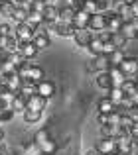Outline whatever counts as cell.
Returning a JSON list of instances; mask_svg holds the SVG:
<instances>
[{
    "mask_svg": "<svg viewBox=\"0 0 138 155\" xmlns=\"http://www.w3.org/2000/svg\"><path fill=\"white\" fill-rule=\"evenodd\" d=\"M14 35L20 43H26V41H34V35H36V30L32 26H28L26 22L22 24H14Z\"/></svg>",
    "mask_w": 138,
    "mask_h": 155,
    "instance_id": "6da1fadb",
    "label": "cell"
},
{
    "mask_svg": "<svg viewBox=\"0 0 138 155\" xmlns=\"http://www.w3.org/2000/svg\"><path fill=\"white\" fill-rule=\"evenodd\" d=\"M109 69H111V63H109V55H105V53L93 57L91 63L87 65V71L89 73H107Z\"/></svg>",
    "mask_w": 138,
    "mask_h": 155,
    "instance_id": "7a4b0ae2",
    "label": "cell"
},
{
    "mask_svg": "<svg viewBox=\"0 0 138 155\" xmlns=\"http://www.w3.org/2000/svg\"><path fill=\"white\" fill-rule=\"evenodd\" d=\"M105 18H107V30L111 31V34H119V31L122 30L124 20L120 18L115 10H107L105 12Z\"/></svg>",
    "mask_w": 138,
    "mask_h": 155,
    "instance_id": "3957f363",
    "label": "cell"
},
{
    "mask_svg": "<svg viewBox=\"0 0 138 155\" xmlns=\"http://www.w3.org/2000/svg\"><path fill=\"white\" fill-rule=\"evenodd\" d=\"M95 147L101 155H115L119 151V147H116V137H101Z\"/></svg>",
    "mask_w": 138,
    "mask_h": 155,
    "instance_id": "277c9868",
    "label": "cell"
},
{
    "mask_svg": "<svg viewBox=\"0 0 138 155\" xmlns=\"http://www.w3.org/2000/svg\"><path fill=\"white\" fill-rule=\"evenodd\" d=\"M112 10H115L116 14H119L120 18L124 20V22H130V20H134L132 6H130V2H126V0H115V6H112Z\"/></svg>",
    "mask_w": 138,
    "mask_h": 155,
    "instance_id": "5b68a950",
    "label": "cell"
},
{
    "mask_svg": "<svg viewBox=\"0 0 138 155\" xmlns=\"http://www.w3.org/2000/svg\"><path fill=\"white\" fill-rule=\"evenodd\" d=\"M120 71L126 75V79L136 81V77H138V59L136 57H126V59L120 63Z\"/></svg>",
    "mask_w": 138,
    "mask_h": 155,
    "instance_id": "8992f818",
    "label": "cell"
},
{
    "mask_svg": "<svg viewBox=\"0 0 138 155\" xmlns=\"http://www.w3.org/2000/svg\"><path fill=\"white\" fill-rule=\"evenodd\" d=\"M53 31L59 35V38H73L75 31H77V28L73 26V22H61V20H57Z\"/></svg>",
    "mask_w": 138,
    "mask_h": 155,
    "instance_id": "52a82bcc",
    "label": "cell"
},
{
    "mask_svg": "<svg viewBox=\"0 0 138 155\" xmlns=\"http://www.w3.org/2000/svg\"><path fill=\"white\" fill-rule=\"evenodd\" d=\"M36 92H38V94H42L43 98L50 100L51 96L55 94V83H53V81H50V79L40 81V83H38V91H36Z\"/></svg>",
    "mask_w": 138,
    "mask_h": 155,
    "instance_id": "ba28073f",
    "label": "cell"
},
{
    "mask_svg": "<svg viewBox=\"0 0 138 155\" xmlns=\"http://www.w3.org/2000/svg\"><path fill=\"white\" fill-rule=\"evenodd\" d=\"M18 53H20V55H22L26 61H32V59H34V57L40 53V49L34 45V41H26V43H20Z\"/></svg>",
    "mask_w": 138,
    "mask_h": 155,
    "instance_id": "9c48e42d",
    "label": "cell"
},
{
    "mask_svg": "<svg viewBox=\"0 0 138 155\" xmlns=\"http://www.w3.org/2000/svg\"><path fill=\"white\" fill-rule=\"evenodd\" d=\"M47 102H50V100L43 98L42 94H38V92L32 94V96H28V108H30V110H40V112H43L46 106H47Z\"/></svg>",
    "mask_w": 138,
    "mask_h": 155,
    "instance_id": "30bf717a",
    "label": "cell"
},
{
    "mask_svg": "<svg viewBox=\"0 0 138 155\" xmlns=\"http://www.w3.org/2000/svg\"><path fill=\"white\" fill-rule=\"evenodd\" d=\"M91 39H93V31L91 30H77L75 35H73V41H75L77 47H87Z\"/></svg>",
    "mask_w": 138,
    "mask_h": 155,
    "instance_id": "8fae6325",
    "label": "cell"
},
{
    "mask_svg": "<svg viewBox=\"0 0 138 155\" xmlns=\"http://www.w3.org/2000/svg\"><path fill=\"white\" fill-rule=\"evenodd\" d=\"M103 45H105V41L95 34V31H93V39L89 41V45L85 47V49L91 53V57H97V55H101V53H103Z\"/></svg>",
    "mask_w": 138,
    "mask_h": 155,
    "instance_id": "7c38bea8",
    "label": "cell"
},
{
    "mask_svg": "<svg viewBox=\"0 0 138 155\" xmlns=\"http://www.w3.org/2000/svg\"><path fill=\"white\" fill-rule=\"evenodd\" d=\"M89 22H91V14H87L85 10L75 12V18H73V26L77 30H89Z\"/></svg>",
    "mask_w": 138,
    "mask_h": 155,
    "instance_id": "4fadbf2b",
    "label": "cell"
},
{
    "mask_svg": "<svg viewBox=\"0 0 138 155\" xmlns=\"http://www.w3.org/2000/svg\"><path fill=\"white\" fill-rule=\"evenodd\" d=\"M89 30H91V31L107 30V18H105V14H93L91 22H89Z\"/></svg>",
    "mask_w": 138,
    "mask_h": 155,
    "instance_id": "5bb4252c",
    "label": "cell"
},
{
    "mask_svg": "<svg viewBox=\"0 0 138 155\" xmlns=\"http://www.w3.org/2000/svg\"><path fill=\"white\" fill-rule=\"evenodd\" d=\"M59 20V6H55V4H47L46 10H43V22L47 24H55Z\"/></svg>",
    "mask_w": 138,
    "mask_h": 155,
    "instance_id": "9a60e30c",
    "label": "cell"
},
{
    "mask_svg": "<svg viewBox=\"0 0 138 155\" xmlns=\"http://www.w3.org/2000/svg\"><path fill=\"white\" fill-rule=\"evenodd\" d=\"M10 108L14 110V112H22L24 114L28 110V98L24 94H20V92L14 94V98H12V102H10Z\"/></svg>",
    "mask_w": 138,
    "mask_h": 155,
    "instance_id": "2e32d148",
    "label": "cell"
},
{
    "mask_svg": "<svg viewBox=\"0 0 138 155\" xmlns=\"http://www.w3.org/2000/svg\"><path fill=\"white\" fill-rule=\"evenodd\" d=\"M109 75H111L112 87H122L124 81H126V75L120 71V67H111V69H109Z\"/></svg>",
    "mask_w": 138,
    "mask_h": 155,
    "instance_id": "e0dca14e",
    "label": "cell"
},
{
    "mask_svg": "<svg viewBox=\"0 0 138 155\" xmlns=\"http://www.w3.org/2000/svg\"><path fill=\"white\" fill-rule=\"evenodd\" d=\"M97 108H99L101 114H112V112H116V104L112 102L109 96H103V98L97 102Z\"/></svg>",
    "mask_w": 138,
    "mask_h": 155,
    "instance_id": "ac0fdd59",
    "label": "cell"
},
{
    "mask_svg": "<svg viewBox=\"0 0 138 155\" xmlns=\"http://www.w3.org/2000/svg\"><path fill=\"white\" fill-rule=\"evenodd\" d=\"M22 83H24V79L18 75V73H16V75H12L10 79H8V84H6L8 92H10V94H18L20 88H22Z\"/></svg>",
    "mask_w": 138,
    "mask_h": 155,
    "instance_id": "d6986e66",
    "label": "cell"
},
{
    "mask_svg": "<svg viewBox=\"0 0 138 155\" xmlns=\"http://www.w3.org/2000/svg\"><path fill=\"white\" fill-rule=\"evenodd\" d=\"M120 34L124 35V38L128 39V41H132V39H138V28L134 26V22H124L122 30H120Z\"/></svg>",
    "mask_w": 138,
    "mask_h": 155,
    "instance_id": "ffe728a7",
    "label": "cell"
},
{
    "mask_svg": "<svg viewBox=\"0 0 138 155\" xmlns=\"http://www.w3.org/2000/svg\"><path fill=\"white\" fill-rule=\"evenodd\" d=\"M26 24L32 26L34 30H38V28L43 24V14L42 12H36V10H30L28 12V18H26Z\"/></svg>",
    "mask_w": 138,
    "mask_h": 155,
    "instance_id": "44dd1931",
    "label": "cell"
},
{
    "mask_svg": "<svg viewBox=\"0 0 138 155\" xmlns=\"http://www.w3.org/2000/svg\"><path fill=\"white\" fill-rule=\"evenodd\" d=\"M124 128H120V126L116 124H107V126H101V134H103V137H119L120 134H122Z\"/></svg>",
    "mask_w": 138,
    "mask_h": 155,
    "instance_id": "7402d4cb",
    "label": "cell"
},
{
    "mask_svg": "<svg viewBox=\"0 0 138 155\" xmlns=\"http://www.w3.org/2000/svg\"><path fill=\"white\" fill-rule=\"evenodd\" d=\"M95 83H97V87L103 88V91H111V88H112V83H111V75H109V71H107V73H97Z\"/></svg>",
    "mask_w": 138,
    "mask_h": 155,
    "instance_id": "603a6c76",
    "label": "cell"
},
{
    "mask_svg": "<svg viewBox=\"0 0 138 155\" xmlns=\"http://www.w3.org/2000/svg\"><path fill=\"white\" fill-rule=\"evenodd\" d=\"M36 91H38V83H36V81H32V79H24L22 88H20V94H24L28 98V96L36 94Z\"/></svg>",
    "mask_w": 138,
    "mask_h": 155,
    "instance_id": "cb8c5ba5",
    "label": "cell"
},
{
    "mask_svg": "<svg viewBox=\"0 0 138 155\" xmlns=\"http://www.w3.org/2000/svg\"><path fill=\"white\" fill-rule=\"evenodd\" d=\"M75 18V10L69 4H59V20L61 22H73Z\"/></svg>",
    "mask_w": 138,
    "mask_h": 155,
    "instance_id": "d4e9b609",
    "label": "cell"
},
{
    "mask_svg": "<svg viewBox=\"0 0 138 155\" xmlns=\"http://www.w3.org/2000/svg\"><path fill=\"white\" fill-rule=\"evenodd\" d=\"M16 10V4L12 0H0V16H6V18H12Z\"/></svg>",
    "mask_w": 138,
    "mask_h": 155,
    "instance_id": "484cf974",
    "label": "cell"
},
{
    "mask_svg": "<svg viewBox=\"0 0 138 155\" xmlns=\"http://www.w3.org/2000/svg\"><path fill=\"white\" fill-rule=\"evenodd\" d=\"M42 114L43 112H40V110H30L28 108L22 116H24V122H26V124H38V122L42 120Z\"/></svg>",
    "mask_w": 138,
    "mask_h": 155,
    "instance_id": "4316f807",
    "label": "cell"
},
{
    "mask_svg": "<svg viewBox=\"0 0 138 155\" xmlns=\"http://www.w3.org/2000/svg\"><path fill=\"white\" fill-rule=\"evenodd\" d=\"M50 43H51V39H50V35H47V34H36L34 35V45L38 47L40 51L46 49V47H50Z\"/></svg>",
    "mask_w": 138,
    "mask_h": 155,
    "instance_id": "83f0119b",
    "label": "cell"
},
{
    "mask_svg": "<svg viewBox=\"0 0 138 155\" xmlns=\"http://www.w3.org/2000/svg\"><path fill=\"white\" fill-rule=\"evenodd\" d=\"M126 59V55H124V49H116L112 51L111 55H109V63H111V67H120V63Z\"/></svg>",
    "mask_w": 138,
    "mask_h": 155,
    "instance_id": "f1b7e54d",
    "label": "cell"
},
{
    "mask_svg": "<svg viewBox=\"0 0 138 155\" xmlns=\"http://www.w3.org/2000/svg\"><path fill=\"white\" fill-rule=\"evenodd\" d=\"M107 92H109V98H111L116 106L122 102V98L126 96V94H124V91H122V87H112L111 91H107Z\"/></svg>",
    "mask_w": 138,
    "mask_h": 155,
    "instance_id": "f546056e",
    "label": "cell"
},
{
    "mask_svg": "<svg viewBox=\"0 0 138 155\" xmlns=\"http://www.w3.org/2000/svg\"><path fill=\"white\" fill-rule=\"evenodd\" d=\"M40 151H42V155H55V151H57V143L50 137L46 143L40 145Z\"/></svg>",
    "mask_w": 138,
    "mask_h": 155,
    "instance_id": "4dcf8cb0",
    "label": "cell"
},
{
    "mask_svg": "<svg viewBox=\"0 0 138 155\" xmlns=\"http://www.w3.org/2000/svg\"><path fill=\"white\" fill-rule=\"evenodd\" d=\"M111 41L115 43V47H116V49H126L128 39H126V38H124V35L119 31V34H112V35H111Z\"/></svg>",
    "mask_w": 138,
    "mask_h": 155,
    "instance_id": "1f68e13d",
    "label": "cell"
},
{
    "mask_svg": "<svg viewBox=\"0 0 138 155\" xmlns=\"http://www.w3.org/2000/svg\"><path fill=\"white\" fill-rule=\"evenodd\" d=\"M47 140H50V132H47V130L46 128H42V130H38V132H36L34 134V143L36 145H38V147H40V145H42V143H46V141Z\"/></svg>",
    "mask_w": 138,
    "mask_h": 155,
    "instance_id": "d6a6232c",
    "label": "cell"
},
{
    "mask_svg": "<svg viewBox=\"0 0 138 155\" xmlns=\"http://www.w3.org/2000/svg\"><path fill=\"white\" fill-rule=\"evenodd\" d=\"M30 79L36 81V83H40V81L46 79V73H43V69L40 67V65L34 63V67H32V71H30Z\"/></svg>",
    "mask_w": 138,
    "mask_h": 155,
    "instance_id": "836d02e7",
    "label": "cell"
},
{
    "mask_svg": "<svg viewBox=\"0 0 138 155\" xmlns=\"http://www.w3.org/2000/svg\"><path fill=\"white\" fill-rule=\"evenodd\" d=\"M32 67H34V63H32V61H24L22 65H18V75L22 77V79H30Z\"/></svg>",
    "mask_w": 138,
    "mask_h": 155,
    "instance_id": "e575fe53",
    "label": "cell"
},
{
    "mask_svg": "<svg viewBox=\"0 0 138 155\" xmlns=\"http://www.w3.org/2000/svg\"><path fill=\"white\" fill-rule=\"evenodd\" d=\"M28 12H30V10H26V8H16V10H14V16H12V20H14L16 24H22V22H26V18H28Z\"/></svg>",
    "mask_w": 138,
    "mask_h": 155,
    "instance_id": "d590c367",
    "label": "cell"
},
{
    "mask_svg": "<svg viewBox=\"0 0 138 155\" xmlns=\"http://www.w3.org/2000/svg\"><path fill=\"white\" fill-rule=\"evenodd\" d=\"M14 116H16V112H14L12 108H6L4 112H0V126H2L4 122H10Z\"/></svg>",
    "mask_w": 138,
    "mask_h": 155,
    "instance_id": "8d00e7d4",
    "label": "cell"
},
{
    "mask_svg": "<svg viewBox=\"0 0 138 155\" xmlns=\"http://www.w3.org/2000/svg\"><path fill=\"white\" fill-rule=\"evenodd\" d=\"M132 124H134V120H132L130 116H128V114H122V116H120V128H124V130H130L132 128Z\"/></svg>",
    "mask_w": 138,
    "mask_h": 155,
    "instance_id": "74e56055",
    "label": "cell"
},
{
    "mask_svg": "<svg viewBox=\"0 0 138 155\" xmlns=\"http://www.w3.org/2000/svg\"><path fill=\"white\" fill-rule=\"evenodd\" d=\"M0 35H14V26L8 22L0 24Z\"/></svg>",
    "mask_w": 138,
    "mask_h": 155,
    "instance_id": "f35d334b",
    "label": "cell"
},
{
    "mask_svg": "<svg viewBox=\"0 0 138 155\" xmlns=\"http://www.w3.org/2000/svg\"><path fill=\"white\" fill-rule=\"evenodd\" d=\"M85 12H87V14H97V0H87V2H85V8H83Z\"/></svg>",
    "mask_w": 138,
    "mask_h": 155,
    "instance_id": "ab89813d",
    "label": "cell"
},
{
    "mask_svg": "<svg viewBox=\"0 0 138 155\" xmlns=\"http://www.w3.org/2000/svg\"><path fill=\"white\" fill-rule=\"evenodd\" d=\"M109 4H111L109 0H97V14H105L107 10H111Z\"/></svg>",
    "mask_w": 138,
    "mask_h": 155,
    "instance_id": "60d3db41",
    "label": "cell"
},
{
    "mask_svg": "<svg viewBox=\"0 0 138 155\" xmlns=\"http://www.w3.org/2000/svg\"><path fill=\"white\" fill-rule=\"evenodd\" d=\"M85 2H87V0H69V6H71L75 12H81L85 8Z\"/></svg>",
    "mask_w": 138,
    "mask_h": 155,
    "instance_id": "b9f144b4",
    "label": "cell"
},
{
    "mask_svg": "<svg viewBox=\"0 0 138 155\" xmlns=\"http://www.w3.org/2000/svg\"><path fill=\"white\" fill-rule=\"evenodd\" d=\"M112 51H116V47H115V43L109 39V41H105V45H103V53L105 55H111Z\"/></svg>",
    "mask_w": 138,
    "mask_h": 155,
    "instance_id": "7bdbcfd3",
    "label": "cell"
},
{
    "mask_svg": "<svg viewBox=\"0 0 138 155\" xmlns=\"http://www.w3.org/2000/svg\"><path fill=\"white\" fill-rule=\"evenodd\" d=\"M97 120H99L101 126H107V124H111V114H101L99 112V118H97Z\"/></svg>",
    "mask_w": 138,
    "mask_h": 155,
    "instance_id": "ee69618b",
    "label": "cell"
},
{
    "mask_svg": "<svg viewBox=\"0 0 138 155\" xmlns=\"http://www.w3.org/2000/svg\"><path fill=\"white\" fill-rule=\"evenodd\" d=\"M126 114H128V116H130V118H132L134 122H138V106H132V108L128 110Z\"/></svg>",
    "mask_w": 138,
    "mask_h": 155,
    "instance_id": "f6af8a7d",
    "label": "cell"
},
{
    "mask_svg": "<svg viewBox=\"0 0 138 155\" xmlns=\"http://www.w3.org/2000/svg\"><path fill=\"white\" fill-rule=\"evenodd\" d=\"M126 96L132 100V104H134V106H138V88H134V91H132L130 94H126Z\"/></svg>",
    "mask_w": 138,
    "mask_h": 155,
    "instance_id": "bcb514c9",
    "label": "cell"
},
{
    "mask_svg": "<svg viewBox=\"0 0 138 155\" xmlns=\"http://www.w3.org/2000/svg\"><path fill=\"white\" fill-rule=\"evenodd\" d=\"M130 6H132V12H134V18H138V0L130 2Z\"/></svg>",
    "mask_w": 138,
    "mask_h": 155,
    "instance_id": "7dc6e473",
    "label": "cell"
},
{
    "mask_svg": "<svg viewBox=\"0 0 138 155\" xmlns=\"http://www.w3.org/2000/svg\"><path fill=\"white\" fill-rule=\"evenodd\" d=\"M87 155H101V153L97 151V147H93V149H89V151H87Z\"/></svg>",
    "mask_w": 138,
    "mask_h": 155,
    "instance_id": "c3c4849f",
    "label": "cell"
},
{
    "mask_svg": "<svg viewBox=\"0 0 138 155\" xmlns=\"http://www.w3.org/2000/svg\"><path fill=\"white\" fill-rule=\"evenodd\" d=\"M34 2H42V4H50V0H34Z\"/></svg>",
    "mask_w": 138,
    "mask_h": 155,
    "instance_id": "681fc988",
    "label": "cell"
},
{
    "mask_svg": "<svg viewBox=\"0 0 138 155\" xmlns=\"http://www.w3.org/2000/svg\"><path fill=\"white\" fill-rule=\"evenodd\" d=\"M59 2H61V4H69V0H59Z\"/></svg>",
    "mask_w": 138,
    "mask_h": 155,
    "instance_id": "f907efd6",
    "label": "cell"
},
{
    "mask_svg": "<svg viewBox=\"0 0 138 155\" xmlns=\"http://www.w3.org/2000/svg\"><path fill=\"white\" fill-rule=\"evenodd\" d=\"M134 84H136V88H138V77H136V81H134Z\"/></svg>",
    "mask_w": 138,
    "mask_h": 155,
    "instance_id": "816d5d0a",
    "label": "cell"
},
{
    "mask_svg": "<svg viewBox=\"0 0 138 155\" xmlns=\"http://www.w3.org/2000/svg\"><path fill=\"white\" fill-rule=\"evenodd\" d=\"M0 71H2V59H0Z\"/></svg>",
    "mask_w": 138,
    "mask_h": 155,
    "instance_id": "f5cc1de1",
    "label": "cell"
},
{
    "mask_svg": "<svg viewBox=\"0 0 138 155\" xmlns=\"http://www.w3.org/2000/svg\"><path fill=\"white\" fill-rule=\"evenodd\" d=\"M126 2H134V0H126Z\"/></svg>",
    "mask_w": 138,
    "mask_h": 155,
    "instance_id": "db71d44e",
    "label": "cell"
},
{
    "mask_svg": "<svg viewBox=\"0 0 138 155\" xmlns=\"http://www.w3.org/2000/svg\"><path fill=\"white\" fill-rule=\"evenodd\" d=\"M0 155H4V153H2V151H0Z\"/></svg>",
    "mask_w": 138,
    "mask_h": 155,
    "instance_id": "11a10c76",
    "label": "cell"
},
{
    "mask_svg": "<svg viewBox=\"0 0 138 155\" xmlns=\"http://www.w3.org/2000/svg\"><path fill=\"white\" fill-rule=\"evenodd\" d=\"M0 24H2V20H0Z\"/></svg>",
    "mask_w": 138,
    "mask_h": 155,
    "instance_id": "9f6ffc18",
    "label": "cell"
},
{
    "mask_svg": "<svg viewBox=\"0 0 138 155\" xmlns=\"http://www.w3.org/2000/svg\"><path fill=\"white\" fill-rule=\"evenodd\" d=\"M0 53H2V49H0Z\"/></svg>",
    "mask_w": 138,
    "mask_h": 155,
    "instance_id": "6f0895ef",
    "label": "cell"
},
{
    "mask_svg": "<svg viewBox=\"0 0 138 155\" xmlns=\"http://www.w3.org/2000/svg\"><path fill=\"white\" fill-rule=\"evenodd\" d=\"M8 155H12V153H8Z\"/></svg>",
    "mask_w": 138,
    "mask_h": 155,
    "instance_id": "680465c9",
    "label": "cell"
}]
</instances>
